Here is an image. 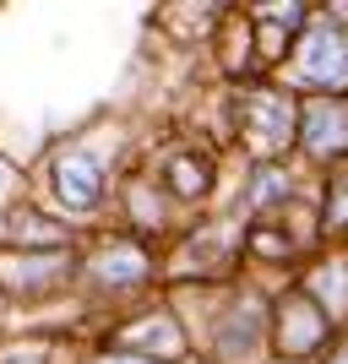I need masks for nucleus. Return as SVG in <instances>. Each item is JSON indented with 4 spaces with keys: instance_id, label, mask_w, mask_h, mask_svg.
Masks as SVG:
<instances>
[{
    "instance_id": "obj_1",
    "label": "nucleus",
    "mask_w": 348,
    "mask_h": 364,
    "mask_svg": "<svg viewBox=\"0 0 348 364\" xmlns=\"http://www.w3.org/2000/svg\"><path fill=\"white\" fill-rule=\"evenodd\" d=\"M300 76H305V82H321V87H343V82H348V33L332 28V22H321V28L305 33Z\"/></svg>"
},
{
    "instance_id": "obj_2",
    "label": "nucleus",
    "mask_w": 348,
    "mask_h": 364,
    "mask_svg": "<svg viewBox=\"0 0 348 364\" xmlns=\"http://www.w3.org/2000/svg\"><path fill=\"white\" fill-rule=\"evenodd\" d=\"M245 131H251V141L261 152L288 147V136H294V104L278 98V92H251L245 98Z\"/></svg>"
},
{
    "instance_id": "obj_3",
    "label": "nucleus",
    "mask_w": 348,
    "mask_h": 364,
    "mask_svg": "<svg viewBox=\"0 0 348 364\" xmlns=\"http://www.w3.org/2000/svg\"><path fill=\"white\" fill-rule=\"evenodd\" d=\"M55 191H60L65 207H93V201L104 196V168L93 164L88 152H65L60 164H55Z\"/></svg>"
},
{
    "instance_id": "obj_4",
    "label": "nucleus",
    "mask_w": 348,
    "mask_h": 364,
    "mask_svg": "<svg viewBox=\"0 0 348 364\" xmlns=\"http://www.w3.org/2000/svg\"><path fill=\"white\" fill-rule=\"evenodd\" d=\"M305 147L321 152V158L348 147V104H310V114H305Z\"/></svg>"
},
{
    "instance_id": "obj_5",
    "label": "nucleus",
    "mask_w": 348,
    "mask_h": 364,
    "mask_svg": "<svg viewBox=\"0 0 348 364\" xmlns=\"http://www.w3.org/2000/svg\"><path fill=\"white\" fill-rule=\"evenodd\" d=\"M256 348H261V316L256 310H240L223 326V337H218V353L228 364H245V359H256Z\"/></svg>"
},
{
    "instance_id": "obj_6",
    "label": "nucleus",
    "mask_w": 348,
    "mask_h": 364,
    "mask_svg": "<svg viewBox=\"0 0 348 364\" xmlns=\"http://www.w3.org/2000/svg\"><path fill=\"white\" fill-rule=\"evenodd\" d=\"M321 343V316H310V304H288L283 316V348L288 353H305Z\"/></svg>"
},
{
    "instance_id": "obj_7",
    "label": "nucleus",
    "mask_w": 348,
    "mask_h": 364,
    "mask_svg": "<svg viewBox=\"0 0 348 364\" xmlns=\"http://www.w3.org/2000/svg\"><path fill=\"white\" fill-rule=\"evenodd\" d=\"M125 343H131V348H152V353L169 359V353H180V326H174V321H142Z\"/></svg>"
},
{
    "instance_id": "obj_8",
    "label": "nucleus",
    "mask_w": 348,
    "mask_h": 364,
    "mask_svg": "<svg viewBox=\"0 0 348 364\" xmlns=\"http://www.w3.org/2000/svg\"><path fill=\"white\" fill-rule=\"evenodd\" d=\"M142 272H147V267H142L137 250H104V256H98V277H104V283H137Z\"/></svg>"
},
{
    "instance_id": "obj_9",
    "label": "nucleus",
    "mask_w": 348,
    "mask_h": 364,
    "mask_svg": "<svg viewBox=\"0 0 348 364\" xmlns=\"http://www.w3.org/2000/svg\"><path fill=\"white\" fill-rule=\"evenodd\" d=\"M169 180H174L180 196H196L201 185H207V168H196L191 158H174V164H169Z\"/></svg>"
},
{
    "instance_id": "obj_10",
    "label": "nucleus",
    "mask_w": 348,
    "mask_h": 364,
    "mask_svg": "<svg viewBox=\"0 0 348 364\" xmlns=\"http://www.w3.org/2000/svg\"><path fill=\"white\" fill-rule=\"evenodd\" d=\"M316 294H327V299L343 304V299H348V277H343V272H321V277H316Z\"/></svg>"
},
{
    "instance_id": "obj_11",
    "label": "nucleus",
    "mask_w": 348,
    "mask_h": 364,
    "mask_svg": "<svg viewBox=\"0 0 348 364\" xmlns=\"http://www.w3.org/2000/svg\"><path fill=\"white\" fill-rule=\"evenodd\" d=\"M288 191V180L278 174V168H261V185H256V201H273V196H283Z\"/></svg>"
},
{
    "instance_id": "obj_12",
    "label": "nucleus",
    "mask_w": 348,
    "mask_h": 364,
    "mask_svg": "<svg viewBox=\"0 0 348 364\" xmlns=\"http://www.w3.org/2000/svg\"><path fill=\"white\" fill-rule=\"evenodd\" d=\"M327 218H332V223H348V180L337 185V196H332V207H327Z\"/></svg>"
},
{
    "instance_id": "obj_13",
    "label": "nucleus",
    "mask_w": 348,
    "mask_h": 364,
    "mask_svg": "<svg viewBox=\"0 0 348 364\" xmlns=\"http://www.w3.org/2000/svg\"><path fill=\"white\" fill-rule=\"evenodd\" d=\"M11 364H49V353H44V348H22Z\"/></svg>"
},
{
    "instance_id": "obj_14",
    "label": "nucleus",
    "mask_w": 348,
    "mask_h": 364,
    "mask_svg": "<svg viewBox=\"0 0 348 364\" xmlns=\"http://www.w3.org/2000/svg\"><path fill=\"white\" fill-rule=\"evenodd\" d=\"M104 364H147V359H104Z\"/></svg>"
},
{
    "instance_id": "obj_15",
    "label": "nucleus",
    "mask_w": 348,
    "mask_h": 364,
    "mask_svg": "<svg viewBox=\"0 0 348 364\" xmlns=\"http://www.w3.org/2000/svg\"><path fill=\"white\" fill-rule=\"evenodd\" d=\"M0 191H6V164H0Z\"/></svg>"
},
{
    "instance_id": "obj_16",
    "label": "nucleus",
    "mask_w": 348,
    "mask_h": 364,
    "mask_svg": "<svg viewBox=\"0 0 348 364\" xmlns=\"http://www.w3.org/2000/svg\"><path fill=\"white\" fill-rule=\"evenodd\" d=\"M337 364H348V348H343V353H337Z\"/></svg>"
}]
</instances>
